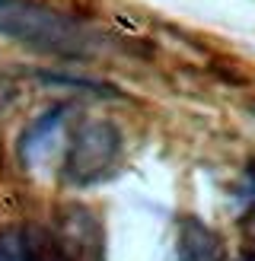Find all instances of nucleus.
I'll return each mask as SVG.
<instances>
[{"label":"nucleus","mask_w":255,"mask_h":261,"mask_svg":"<svg viewBox=\"0 0 255 261\" xmlns=\"http://www.w3.org/2000/svg\"><path fill=\"white\" fill-rule=\"evenodd\" d=\"M182 261H223L217 236L198 220H185L182 226Z\"/></svg>","instance_id":"nucleus-3"},{"label":"nucleus","mask_w":255,"mask_h":261,"mask_svg":"<svg viewBox=\"0 0 255 261\" xmlns=\"http://www.w3.org/2000/svg\"><path fill=\"white\" fill-rule=\"evenodd\" d=\"M118 156H121L118 127L109 124V121H89L67 143L61 175L67 185H76V188L96 185V181H102L115 169Z\"/></svg>","instance_id":"nucleus-1"},{"label":"nucleus","mask_w":255,"mask_h":261,"mask_svg":"<svg viewBox=\"0 0 255 261\" xmlns=\"http://www.w3.org/2000/svg\"><path fill=\"white\" fill-rule=\"evenodd\" d=\"M38 258H42V245L29 232L22 229L0 232V261H38Z\"/></svg>","instance_id":"nucleus-4"},{"label":"nucleus","mask_w":255,"mask_h":261,"mask_svg":"<svg viewBox=\"0 0 255 261\" xmlns=\"http://www.w3.org/2000/svg\"><path fill=\"white\" fill-rule=\"evenodd\" d=\"M236 198H239V204L246 207L249 214H255V160L246 166V172H242V178H239Z\"/></svg>","instance_id":"nucleus-6"},{"label":"nucleus","mask_w":255,"mask_h":261,"mask_svg":"<svg viewBox=\"0 0 255 261\" xmlns=\"http://www.w3.org/2000/svg\"><path fill=\"white\" fill-rule=\"evenodd\" d=\"M252 115H255V106H252Z\"/></svg>","instance_id":"nucleus-8"},{"label":"nucleus","mask_w":255,"mask_h":261,"mask_svg":"<svg viewBox=\"0 0 255 261\" xmlns=\"http://www.w3.org/2000/svg\"><path fill=\"white\" fill-rule=\"evenodd\" d=\"M236 261H255V252H246L242 258H236Z\"/></svg>","instance_id":"nucleus-7"},{"label":"nucleus","mask_w":255,"mask_h":261,"mask_svg":"<svg viewBox=\"0 0 255 261\" xmlns=\"http://www.w3.org/2000/svg\"><path fill=\"white\" fill-rule=\"evenodd\" d=\"M42 83L48 86H70V89H83V93H93V96H118V89L102 83V80H86V76H67V73H48V70H38L35 73Z\"/></svg>","instance_id":"nucleus-5"},{"label":"nucleus","mask_w":255,"mask_h":261,"mask_svg":"<svg viewBox=\"0 0 255 261\" xmlns=\"http://www.w3.org/2000/svg\"><path fill=\"white\" fill-rule=\"evenodd\" d=\"M67 115H70V102H58V106H51L48 112H42L29 127L22 130V137H19L22 163L35 166V163L45 160V153L51 150V143L61 137L64 124H67Z\"/></svg>","instance_id":"nucleus-2"}]
</instances>
